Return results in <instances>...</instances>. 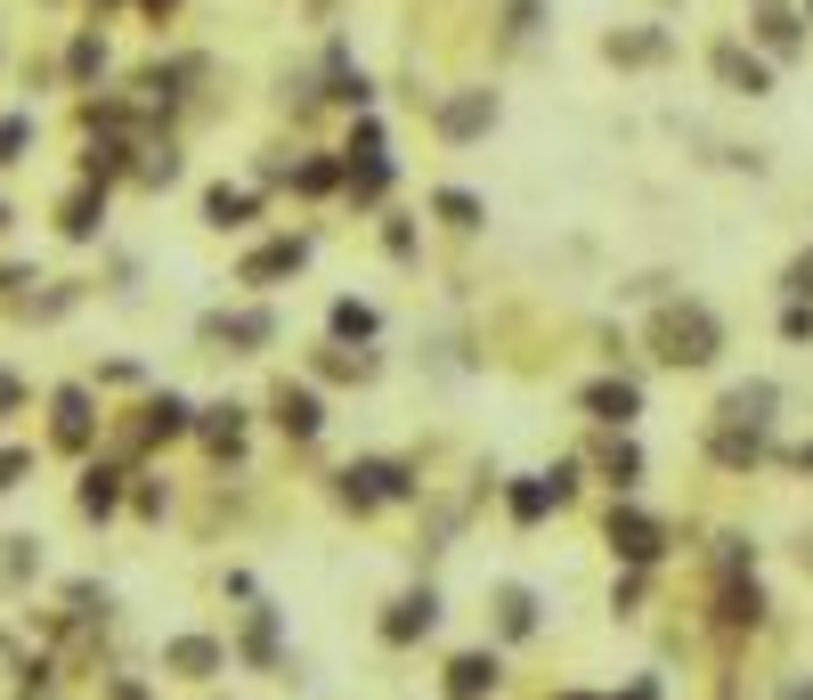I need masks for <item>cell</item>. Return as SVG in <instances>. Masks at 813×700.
Masks as SVG:
<instances>
[{
  "mask_svg": "<svg viewBox=\"0 0 813 700\" xmlns=\"http://www.w3.org/2000/svg\"><path fill=\"white\" fill-rule=\"evenodd\" d=\"M9 472H25V457H17V448H9V457H0V489H9Z\"/></svg>",
  "mask_w": 813,
  "mask_h": 700,
  "instance_id": "6",
  "label": "cell"
},
{
  "mask_svg": "<svg viewBox=\"0 0 813 700\" xmlns=\"http://www.w3.org/2000/svg\"><path fill=\"white\" fill-rule=\"evenodd\" d=\"M81 505H90V513H107V505H114V472H90V489H81Z\"/></svg>",
  "mask_w": 813,
  "mask_h": 700,
  "instance_id": "4",
  "label": "cell"
},
{
  "mask_svg": "<svg viewBox=\"0 0 813 700\" xmlns=\"http://www.w3.org/2000/svg\"><path fill=\"white\" fill-rule=\"evenodd\" d=\"M415 627H431V594H407L399 620H391V635H415Z\"/></svg>",
  "mask_w": 813,
  "mask_h": 700,
  "instance_id": "2",
  "label": "cell"
},
{
  "mask_svg": "<svg viewBox=\"0 0 813 700\" xmlns=\"http://www.w3.org/2000/svg\"><path fill=\"white\" fill-rule=\"evenodd\" d=\"M488 685H496V668H488V660H455V692H464V700H472V692H488Z\"/></svg>",
  "mask_w": 813,
  "mask_h": 700,
  "instance_id": "3",
  "label": "cell"
},
{
  "mask_svg": "<svg viewBox=\"0 0 813 700\" xmlns=\"http://www.w3.org/2000/svg\"><path fill=\"white\" fill-rule=\"evenodd\" d=\"M285 431H318V400H309V391H285Z\"/></svg>",
  "mask_w": 813,
  "mask_h": 700,
  "instance_id": "1",
  "label": "cell"
},
{
  "mask_svg": "<svg viewBox=\"0 0 813 700\" xmlns=\"http://www.w3.org/2000/svg\"><path fill=\"white\" fill-rule=\"evenodd\" d=\"M594 407H602V416H635V391H627V383H618V391H594Z\"/></svg>",
  "mask_w": 813,
  "mask_h": 700,
  "instance_id": "5",
  "label": "cell"
}]
</instances>
